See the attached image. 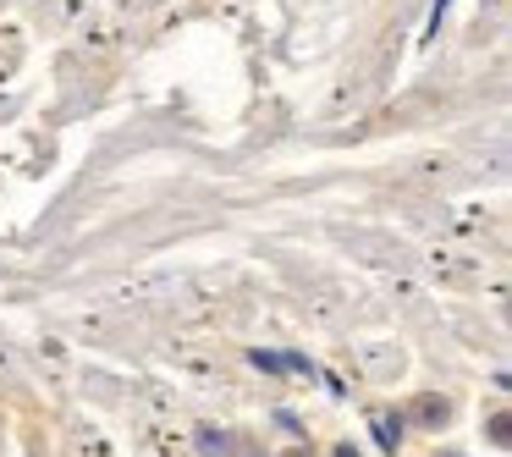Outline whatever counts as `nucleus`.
<instances>
[{"label":"nucleus","instance_id":"f257e3e1","mask_svg":"<svg viewBox=\"0 0 512 457\" xmlns=\"http://www.w3.org/2000/svg\"><path fill=\"white\" fill-rule=\"evenodd\" d=\"M199 452H204V457H226V452H232V441H226V430H215V424H204V430H199Z\"/></svg>","mask_w":512,"mask_h":457},{"label":"nucleus","instance_id":"f03ea898","mask_svg":"<svg viewBox=\"0 0 512 457\" xmlns=\"http://www.w3.org/2000/svg\"><path fill=\"white\" fill-rule=\"evenodd\" d=\"M375 430H380V446H386V452H397V441H402V424L391 419V413H380V419H375Z\"/></svg>","mask_w":512,"mask_h":457},{"label":"nucleus","instance_id":"7ed1b4c3","mask_svg":"<svg viewBox=\"0 0 512 457\" xmlns=\"http://www.w3.org/2000/svg\"><path fill=\"white\" fill-rule=\"evenodd\" d=\"M419 419H424V424H446V419H452V402L424 397V402H419Z\"/></svg>","mask_w":512,"mask_h":457},{"label":"nucleus","instance_id":"20e7f679","mask_svg":"<svg viewBox=\"0 0 512 457\" xmlns=\"http://www.w3.org/2000/svg\"><path fill=\"white\" fill-rule=\"evenodd\" d=\"M490 441H496V446L512 441V435H507V413H490Z\"/></svg>","mask_w":512,"mask_h":457},{"label":"nucleus","instance_id":"39448f33","mask_svg":"<svg viewBox=\"0 0 512 457\" xmlns=\"http://www.w3.org/2000/svg\"><path fill=\"white\" fill-rule=\"evenodd\" d=\"M281 457H309V452H281Z\"/></svg>","mask_w":512,"mask_h":457},{"label":"nucleus","instance_id":"423d86ee","mask_svg":"<svg viewBox=\"0 0 512 457\" xmlns=\"http://www.w3.org/2000/svg\"><path fill=\"white\" fill-rule=\"evenodd\" d=\"M446 457H452V452H446Z\"/></svg>","mask_w":512,"mask_h":457}]
</instances>
